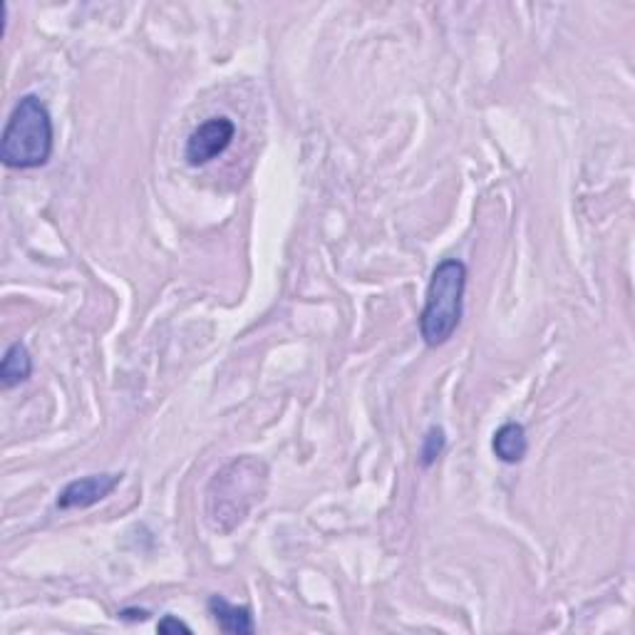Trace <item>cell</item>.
Masks as SVG:
<instances>
[{
	"instance_id": "cell-1",
	"label": "cell",
	"mask_w": 635,
	"mask_h": 635,
	"mask_svg": "<svg viewBox=\"0 0 635 635\" xmlns=\"http://www.w3.org/2000/svg\"><path fill=\"white\" fill-rule=\"evenodd\" d=\"M268 467L256 457H239L214 474L206 489V521L219 534L241 526L266 494Z\"/></svg>"
},
{
	"instance_id": "cell-2",
	"label": "cell",
	"mask_w": 635,
	"mask_h": 635,
	"mask_svg": "<svg viewBox=\"0 0 635 635\" xmlns=\"http://www.w3.org/2000/svg\"><path fill=\"white\" fill-rule=\"evenodd\" d=\"M53 117L38 95H23L5 122L0 159L8 169L45 167L53 154Z\"/></svg>"
},
{
	"instance_id": "cell-3",
	"label": "cell",
	"mask_w": 635,
	"mask_h": 635,
	"mask_svg": "<svg viewBox=\"0 0 635 635\" xmlns=\"http://www.w3.org/2000/svg\"><path fill=\"white\" fill-rule=\"evenodd\" d=\"M467 266L459 258H445L432 271L425 308L420 313V335L427 348H440L462 323Z\"/></svg>"
},
{
	"instance_id": "cell-4",
	"label": "cell",
	"mask_w": 635,
	"mask_h": 635,
	"mask_svg": "<svg viewBox=\"0 0 635 635\" xmlns=\"http://www.w3.org/2000/svg\"><path fill=\"white\" fill-rule=\"evenodd\" d=\"M234 137L236 125L229 117H211V120L201 122L189 134L187 147H184V159H187L191 167H204V164L221 157L231 147Z\"/></svg>"
},
{
	"instance_id": "cell-5",
	"label": "cell",
	"mask_w": 635,
	"mask_h": 635,
	"mask_svg": "<svg viewBox=\"0 0 635 635\" xmlns=\"http://www.w3.org/2000/svg\"><path fill=\"white\" fill-rule=\"evenodd\" d=\"M125 474H90V477L72 479L70 484L58 494L60 509H87L100 504L110 497L122 484Z\"/></svg>"
},
{
	"instance_id": "cell-6",
	"label": "cell",
	"mask_w": 635,
	"mask_h": 635,
	"mask_svg": "<svg viewBox=\"0 0 635 635\" xmlns=\"http://www.w3.org/2000/svg\"><path fill=\"white\" fill-rule=\"evenodd\" d=\"M209 613L214 616L216 626L224 633L234 635H251L256 631L254 616H251V608L246 606H234L226 598L211 596L209 598Z\"/></svg>"
},
{
	"instance_id": "cell-7",
	"label": "cell",
	"mask_w": 635,
	"mask_h": 635,
	"mask_svg": "<svg viewBox=\"0 0 635 635\" xmlns=\"http://www.w3.org/2000/svg\"><path fill=\"white\" fill-rule=\"evenodd\" d=\"M494 454L502 459L504 464H519L529 452V440H526V430L519 422H507L494 432L492 440Z\"/></svg>"
},
{
	"instance_id": "cell-8",
	"label": "cell",
	"mask_w": 635,
	"mask_h": 635,
	"mask_svg": "<svg viewBox=\"0 0 635 635\" xmlns=\"http://www.w3.org/2000/svg\"><path fill=\"white\" fill-rule=\"evenodd\" d=\"M33 375V358H30V350L25 348V343H13L3 355V363H0V385L3 390L20 385Z\"/></svg>"
},
{
	"instance_id": "cell-9",
	"label": "cell",
	"mask_w": 635,
	"mask_h": 635,
	"mask_svg": "<svg viewBox=\"0 0 635 635\" xmlns=\"http://www.w3.org/2000/svg\"><path fill=\"white\" fill-rule=\"evenodd\" d=\"M445 445H447L445 430H440V427H432V430L425 435V440H422V449H420L422 467H432V464L440 459V454L445 452Z\"/></svg>"
},
{
	"instance_id": "cell-10",
	"label": "cell",
	"mask_w": 635,
	"mask_h": 635,
	"mask_svg": "<svg viewBox=\"0 0 635 635\" xmlns=\"http://www.w3.org/2000/svg\"><path fill=\"white\" fill-rule=\"evenodd\" d=\"M159 633L172 635V633H191V628L184 621H179L177 616H164L157 626Z\"/></svg>"
},
{
	"instance_id": "cell-11",
	"label": "cell",
	"mask_w": 635,
	"mask_h": 635,
	"mask_svg": "<svg viewBox=\"0 0 635 635\" xmlns=\"http://www.w3.org/2000/svg\"><path fill=\"white\" fill-rule=\"evenodd\" d=\"M120 618H127V621H147L149 613L142 611V608H125V611H120Z\"/></svg>"
}]
</instances>
